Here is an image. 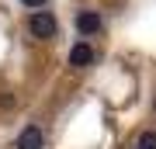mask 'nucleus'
I'll return each instance as SVG.
<instances>
[{
    "label": "nucleus",
    "instance_id": "nucleus-1",
    "mask_svg": "<svg viewBox=\"0 0 156 149\" xmlns=\"http://www.w3.org/2000/svg\"><path fill=\"white\" fill-rule=\"evenodd\" d=\"M28 28H31L35 38H52V35H56V17H52L49 11H35L31 21H28Z\"/></svg>",
    "mask_w": 156,
    "mask_h": 149
},
{
    "label": "nucleus",
    "instance_id": "nucleus-2",
    "mask_svg": "<svg viewBox=\"0 0 156 149\" xmlns=\"http://www.w3.org/2000/svg\"><path fill=\"white\" fill-rule=\"evenodd\" d=\"M42 146H45V135H42L38 125L21 128V135H17V142H14V149H42Z\"/></svg>",
    "mask_w": 156,
    "mask_h": 149
},
{
    "label": "nucleus",
    "instance_id": "nucleus-3",
    "mask_svg": "<svg viewBox=\"0 0 156 149\" xmlns=\"http://www.w3.org/2000/svg\"><path fill=\"white\" fill-rule=\"evenodd\" d=\"M101 24H104V21H101L97 11H80V14H76V31H80V35H97Z\"/></svg>",
    "mask_w": 156,
    "mask_h": 149
},
{
    "label": "nucleus",
    "instance_id": "nucleus-4",
    "mask_svg": "<svg viewBox=\"0 0 156 149\" xmlns=\"http://www.w3.org/2000/svg\"><path fill=\"white\" fill-rule=\"evenodd\" d=\"M90 62H94V49H90V45L87 42H76V45H73V49H69V66H90Z\"/></svg>",
    "mask_w": 156,
    "mask_h": 149
},
{
    "label": "nucleus",
    "instance_id": "nucleus-5",
    "mask_svg": "<svg viewBox=\"0 0 156 149\" xmlns=\"http://www.w3.org/2000/svg\"><path fill=\"white\" fill-rule=\"evenodd\" d=\"M135 149H156V132H142L139 142H135Z\"/></svg>",
    "mask_w": 156,
    "mask_h": 149
},
{
    "label": "nucleus",
    "instance_id": "nucleus-6",
    "mask_svg": "<svg viewBox=\"0 0 156 149\" xmlns=\"http://www.w3.org/2000/svg\"><path fill=\"white\" fill-rule=\"evenodd\" d=\"M21 4H24V7H42L45 0H21Z\"/></svg>",
    "mask_w": 156,
    "mask_h": 149
}]
</instances>
